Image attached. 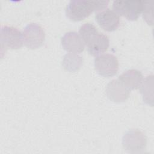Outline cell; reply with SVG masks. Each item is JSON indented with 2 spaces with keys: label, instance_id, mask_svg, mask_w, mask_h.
Here are the masks:
<instances>
[{
  "label": "cell",
  "instance_id": "6da1fadb",
  "mask_svg": "<svg viewBox=\"0 0 154 154\" xmlns=\"http://www.w3.org/2000/svg\"><path fill=\"white\" fill-rule=\"evenodd\" d=\"M108 3V1H71L66 7V14L72 21H81L88 17L94 11L103 10Z\"/></svg>",
  "mask_w": 154,
  "mask_h": 154
},
{
  "label": "cell",
  "instance_id": "7a4b0ae2",
  "mask_svg": "<svg viewBox=\"0 0 154 154\" xmlns=\"http://www.w3.org/2000/svg\"><path fill=\"white\" fill-rule=\"evenodd\" d=\"M122 146L129 153L141 152L147 146L146 136L139 129L129 130L123 137Z\"/></svg>",
  "mask_w": 154,
  "mask_h": 154
},
{
  "label": "cell",
  "instance_id": "3957f363",
  "mask_svg": "<svg viewBox=\"0 0 154 154\" xmlns=\"http://www.w3.org/2000/svg\"><path fill=\"white\" fill-rule=\"evenodd\" d=\"M143 1H116L113 2V11L129 20H137L142 13Z\"/></svg>",
  "mask_w": 154,
  "mask_h": 154
},
{
  "label": "cell",
  "instance_id": "277c9868",
  "mask_svg": "<svg viewBox=\"0 0 154 154\" xmlns=\"http://www.w3.org/2000/svg\"><path fill=\"white\" fill-rule=\"evenodd\" d=\"M94 67L100 75L111 77L118 72L119 61L117 57L112 54H101L95 58Z\"/></svg>",
  "mask_w": 154,
  "mask_h": 154
},
{
  "label": "cell",
  "instance_id": "5b68a950",
  "mask_svg": "<svg viewBox=\"0 0 154 154\" xmlns=\"http://www.w3.org/2000/svg\"><path fill=\"white\" fill-rule=\"evenodd\" d=\"M1 51L3 49H17L23 43V35L16 28L9 26H2L1 28Z\"/></svg>",
  "mask_w": 154,
  "mask_h": 154
},
{
  "label": "cell",
  "instance_id": "8992f818",
  "mask_svg": "<svg viewBox=\"0 0 154 154\" xmlns=\"http://www.w3.org/2000/svg\"><path fill=\"white\" fill-rule=\"evenodd\" d=\"M22 35L24 45L32 49L42 46L45 38L43 29L36 23L28 25L23 29Z\"/></svg>",
  "mask_w": 154,
  "mask_h": 154
},
{
  "label": "cell",
  "instance_id": "52a82bcc",
  "mask_svg": "<svg viewBox=\"0 0 154 154\" xmlns=\"http://www.w3.org/2000/svg\"><path fill=\"white\" fill-rule=\"evenodd\" d=\"M95 18L99 25L106 31H114L120 25L119 16L110 9L100 11L96 14Z\"/></svg>",
  "mask_w": 154,
  "mask_h": 154
},
{
  "label": "cell",
  "instance_id": "ba28073f",
  "mask_svg": "<svg viewBox=\"0 0 154 154\" xmlns=\"http://www.w3.org/2000/svg\"><path fill=\"white\" fill-rule=\"evenodd\" d=\"M130 91L119 79L110 81L106 88L108 98L114 102H123L129 97Z\"/></svg>",
  "mask_w": 154,
  "mask_h": 154
},
{
  "label": "cell",
  "instance_id": "9c48e42d",
  "mask_svg": "<svg viewBox=\"0 0 154 154\" xmlns=\"http://www.w3.org/2000/svg\"><path fill=\"white\" fill-rule=\"evenodd\" d=\"M62 46L69 53L79 54L85 48V44L81 37L76 32H66L61 38Z\"/></svg>",
  "mask_w": 154,
  "mask_h": 154
},
{
  "label": "cell",
  "instance_id": "30bf717a",
  "mask_svg": "<svg viewBox=\"0 0 154 154\" xmlns=\"http://www.w3.org/2000/svg\"><path fill=\"white\" fill-rule=\"evenodd\" d=\"M109 45L108 37L99 32L93 36L86 45L88 53L92 56H97L105 52L108 49Z\"/></svg>",
  "mask_w": 154,
  "mask_h": 154
},
{
  "label": "cell",
  "instance_id": "8fae6325",
  "mask_svg": "<svg viewBox=\"0 0 154 154\" xmlns=\"http://www.w3.org/2000/svg\"><path fill=\"white\" fill-rule=\"evenodd\" d=\"M118 79L129 90L138 88L143 80L141 72L136 69L125 72L119 76Z\"/></svg>",
  "mask_w": 154,
  "mask_h": 154
},
{
  "label": "cell",
  "instance_id": "7c38bea8",
  "mask_svg": "<svg viewBox=\"0 0 154 154\" xmlns=\"http://www.w3.org/2000/svg\"><path fill=\"white\" fill-rule=\"evenodd\" d=\"M82 62V58L78 54L67 53L63 57L62 66L66 71L75 72L81 67Z\"/></svg>",
  "mask_w": 154,
  "mask_h": 154
},
{
  "label": "cell",
  "instance_id": "4fadbf2b",
  "mask_svg": "<svg viewBox=\"0 0 154 154\" xmlns=\"http://www.w3.org/2000/svg\"><path fill=\"white\" fill-rule=\"evenodd\" d=\"M153 75L146 76L140 85V92L142 94L143 101L146 104L153 106Z\"/></svg>",
  "mask_w": 154,
  "mask_h": 154
},
{
  "label": "cell",
  "instance_id": "5bb4252c",
  "mask_svg": "<svg viewBox=\"0 0 154 154\" xmlns=\"http://www.w3.org/2000/svg\"><path fill=\"white\" fill-rule=\"evenodd\" d=\"M98 32L96 26L92 23H86L82 25L79 29V35L86 45L91 38Z\"/></svg>",
  "mask_w": 154,
  "mask_h": 154
},
{
  "label": "cell",
  "instance_id": "9a60e30c",
  "mask_svg": "<svg viewBox=\"0 0 154 154\" xmlns=\"http://www.w3.org/2000/svg\"><path fill=\"white\" fill-rule=\"evenodd\" d=\"M143 16L148 25H153V5L152 1H143Z\"/></svg>",
  "mask_w": 154,
  "mask_h": 154
}]
</instances>
